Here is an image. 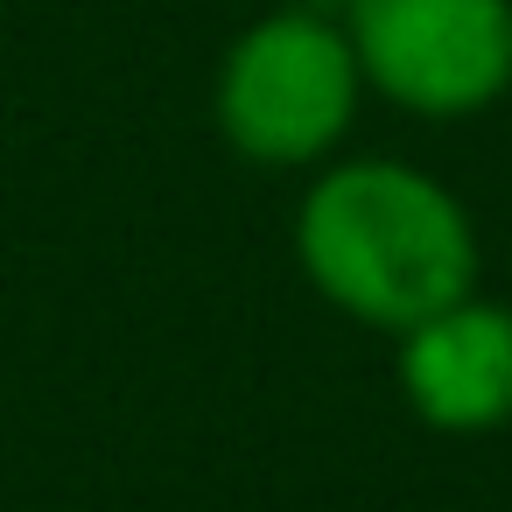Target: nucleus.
<instances>
[{
    "label": "nucleus",
    "instance_id": "1",
    "mask_svg": "<svg viewBox=\"0 0 512 512\" xmlns=\"http://www.w3.org/2000/svg\"><path fill=\"white\" fill-rule=\"evenodd\" d=\"M295 267L351 323L400 337L477 288L470 204L400 155H337L295 204Z\"/></svg>",
    "mask_w": 512,
    "mask_h": 512
},
{
    "label": "nucleus",
    "instance_id": "2",
    "mask_svg": "<svg viewBox=\"0 0 512 512\" xmlns=\"http://www.w3.org/2000/svg\"><path fill=\"white\" fill-rule=\"evenodd\" d=\"M365 99L372 92L344 22L281 0L225 43L211 78V127L253 169H323L344 155Z\"/></svg>",
    "mask_w": 512,
    "mask_h": 512
},
{
    "label": "nucleus",
    "instance_id": "3",
    "mask_svg": "<svg viewBox=\"0 0 512 512\" xmlns=\"http://www.w3.org/2000/svg\"><path fill=\"white\" fill-rule=\"evenodd\" d=\"M372 99L414 120H477L512 92V0H344Z\"/></svg>",
    "mask_w": 512,
    "mask_h": 512
},
{
    "label": "nucleus",
    "instance_id": "4",
    "mask_svg": "<svg viewBox=\"0 0 512 512\" xmlns=\"http://www.w3.org/2000/svg\"><path fill=\"white\" fill-rule=\"evenodd\" d=\"M393 386L435 435H498L512 421V309L456 295L393 337Z\"/></svg>",
    "mask_w": 512,
    "mask_h": 512
}]
</instances>
